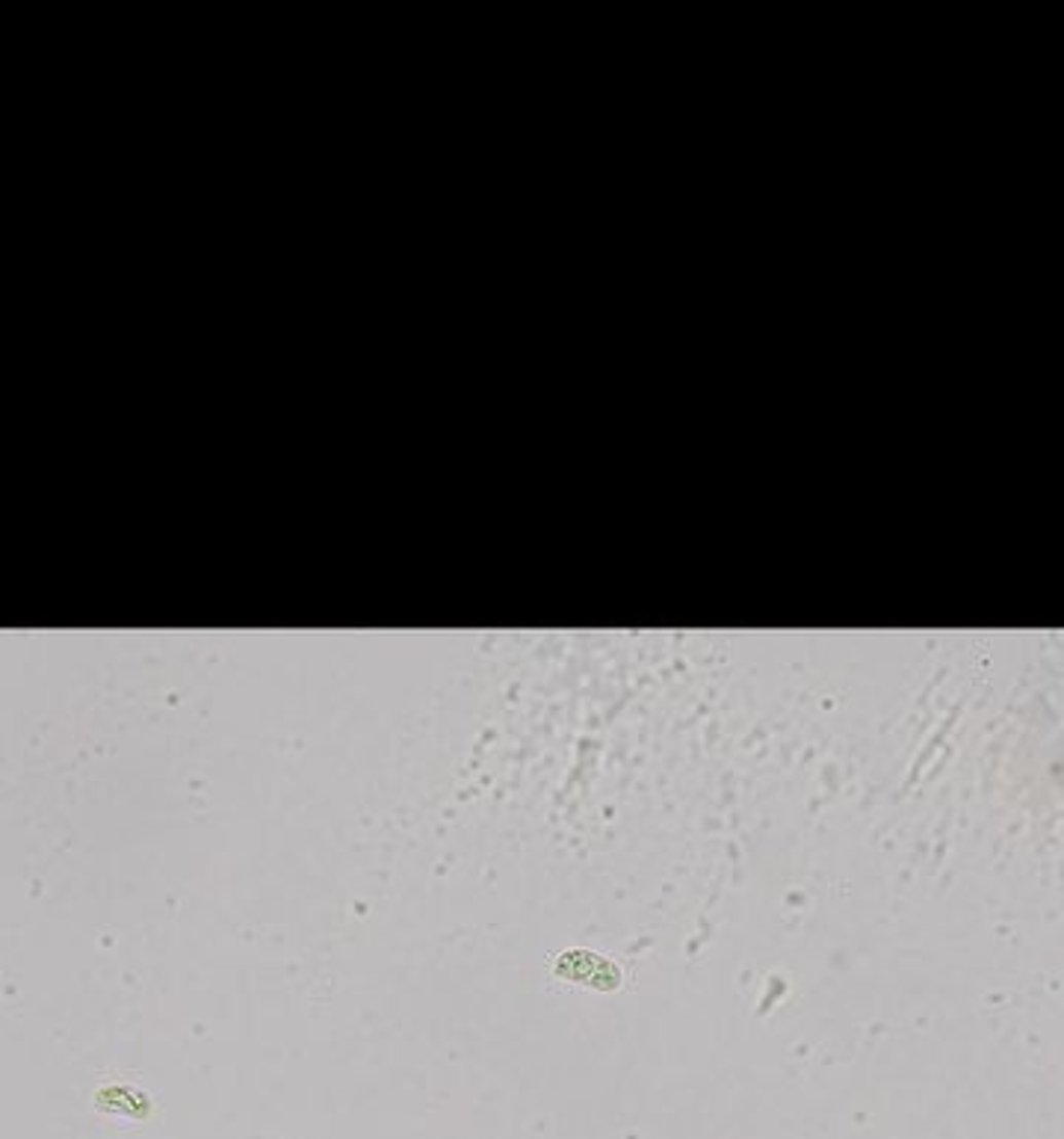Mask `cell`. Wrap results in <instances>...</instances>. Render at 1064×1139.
Returning <instances> with one entry per match:
<instances>
[{"instance_id":"obj_1","label":"cell","mask_w":1064,"mask_h":1139,"mask_svg":"<svg viewBox=\"0 0 1064 1139\" xmlns=\"http://www.w3.org/2000/svg\"><path fill=\"white\" fill-rule=\"evenodd\" d=\"M95 1104L104 1113H124L134 1115V1118L148 1115V1107H151L148 1098L142 1092L131 1090V1087H107V1090H101L95 1095Z\"/></svg>"}]
</instances>
